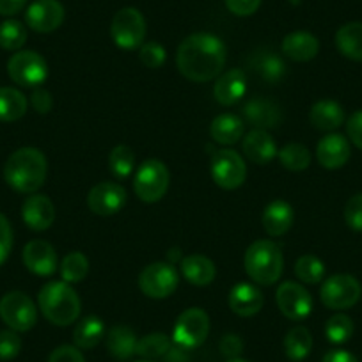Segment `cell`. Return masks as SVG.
Segmentation results:
<instances>
[{"label":"cell","mask_w":362,"mask_h":362,"mask_svg":"<svg viewBox=\"0 0 362 362\" xmlns=\"http://www.w3.org/2000/svg\"><path fill=\"white\" fill-rule=\"evenodd\" d=\"M170 346L173 344L167 334L153 332L137 341V355H141L144 361H155V358L165 357Z\"/></svg>","instance_id":"obj_37"},{"label":"cell","mask_w":362,"mask_h":362,"mask_svg":"<svg viewBox=\"0 0 362 362\" xmlns=\"http://www.w3.org/2000/svg\"><path fill=\"white\" fill-rule=\"evenodd\" d=\"M40 309L45 318L57 327H68L78 320L82 311L76 291L64 281H50L37 295Z\"/></svg>","instance_id":"obj_3"},{"label":"cell","mask_w":362,"mask_h":362,"mask_svg":"<svg viewBox=\"0 0 362 362\" xmlns=\"http://www.w3.org/2000/svg\"><path fill=\"white\" fill-rule=\"evenodd\" d=\"M110 36L123 50L142 47L146 37V20L142 13L135 8L119 9L110 23Z\"/></svg>","instance_id":"obj_7"},{"label":"cell","mask_w":362,"mask_h":362,"mask_svg":"<svg viewBox=\"0 0 362 362\" xmlns=\"http://www.w3.org/2000/svg\"><path fill=\"white\" fill-rule=\"evenodd\" d=\"M165 48L162 47L160 43L156 41H149V43H142L141 50H139V59H141L142 64L146 68H151L156 69L165 62Z\"/></svg>","instance_id":"obj_41"},{"label":"cell","mask_w":362,"mask_h":362,"mask_svg":"<svg viewBox=\"0 0 362 362\" xmlns=\"http://www.w3.org/2000/svg\"><path fill=\"white\" fill-rule=\"evenodd\" d=\"M250 69L267 83H277L286 75V62L270 50L254 52L249 59Z\"/></svg>","instance_id":"obj_25"},{"label":"cell","mask_w":362,"mask_h":362,"mask_svg":"<svg viewBox=\"0 0 362 362\" xmlns=\"http://www.w3.org/2000/svg\"><path fill=\"white\" fill-rule=\"evenodd\" d=\"M181 274L194 286H208L215 279V264L203 254H190L181 259Z\"/></svg>","instance_id":"obj_26"},{"label":"cell","mask_w":362,"mask_h":362,"mask_svg":"<svg viewBox=\"0 0 362 362\" xmlns=\"http://www.w3.org/2000/svg\"><path fill=\"white\" fill-rule=\"evenodd\" d=\"M105 336V325L98 316H86L76 323L73 330V341L80 350H90L95 348Z\"/></svg>","instance_id":"obj_31"},{"label":"cell","mask_w":362,"mask_h":362,"mask_svg":"<svg viewBox=\"0 0 362 362\" xmlns=\"http://www.w3.org/2000/svg\"><path fill=\"white\" fill-rule=\"evenodd\" d=\"M30 103H33L34 110L37 114H48L52 110V107H54V98H52V95L47 89H41L40 87V89H36L33 93Z\"/></svg>","instance_id":"obj_49"},{"label":"cell","mask_w":362,"mask_h":362,"mask_svg":"<svg viewBox=\"0 0 362 362\" xmlns=\"http://www.w3.org/2000/svg\"><path fill=\"white\" fill-rule=\"evenodd\" d=\"M224 64L226 45L214 34H192L177 47V71L190 82H210L222 71Z\"/></svg>","instance_id":"obj_1"},{"label":"cell","mask_w":362,"mask_h":362,"mask_svg":"<svg viewBox=\"0 0 362 362\" xmlns=\"http://www.w3.org/2000/svg\"><path fill=\"white\" fill-rule=\"evenodd\" d=\"M210 334V316L199 308H190L177 316L174 323V343L192 350L201 346Z\"/></svg>","instance_id":"obj_10"},{"label":"cell","mask_w":362,"mask_h":362,"mask_svg":"<svg viewBox=\"0 0 362 362\" xmlns=\"http://www.w3.org/2000/svg\"><path fill=\"white\" fill-rule=\"evenodd\" d=\"M229 362H247V361H242V358H231Z\"/></svg>","instance_id":"obj_53"},{"label":"cell","mask_w":362,"mask_h":362,"mask_svg":"<svg viewBox=\"0 0 362 362\" xmlns=\"http://www.w3.org/2000/svg\"><path fill=\"white\" fill-rule=\"evenodd\" d=\"M8 73L18 86L37 87L47 80L48 66L37 52L18 50L9 59Z\"/></svg>","instance_id":"obj_12"},{"label":"cell","mask_w":362,"mask_h":362,"mask_svg":"<svg viewBox=\"0 0 362 362\" xmlns=\"http://www.w3.org/2000/svg\"><path fill=\"white\" fill-rule=\"evenodd\" d=\"M22 350V339L15 330L0 332V361H13Z\"/></svg>","instance_id":"obj_42"},{"label":"cell","mask_w":362,"mask_h":362,"mask_svg":"<svg viewBox=\"0 0 362 362\" xmlns=\"http://www.w3.org/2000/svg\"><path fill=\"white\" fill-rule=\"evenodd\" d=\"M25 22L36 33H54L64 22V8L59 0H36L27 8Z\"/></svg>","instance_id":"obj_15"},{"label":"cell","mask_w":362,"mask_h":362,"mask_svg":"<svg viewBox=\"0 0 362 362\" xmlns=\"http://www.w3.org/2000/svg\"><path fill=\"white\" fill-rule=\"evenodd\" d=\"M320 41L308 30H297L283 40V54L295 62H308L318 55Z\"/></svg>","instance_id":"obj_24"},{"label":"cell","mask_w":362,"mask_h":362,"mask_svg":"<svg viewBox=\"0 0 362 362\" xmlns=\"http://www.w3.org/2000/svg\"><path fill=\"white\" fill-rule=\"evenodd\" d=\"M27 98L13 87H0V121L13 123L25 116Z\"/></svg>","instance_id":"obj_32"},{"label":"cell","mask_w":362,"mask_h":362,"mask_svg":"<svg viewBox=\"0 0 362 362\" xmlns=\"http://www.w3.org/2000/svg\"><path fill=\"white\" fill-rule=\"evenodd\" d=\"M322 362H358L354 354L346 350H330Z\"/></svg>","instance_id":"obj_51"},{"label":"cell","mask_w":362,"mask_h":362,"mask_svg":"<svg viewBox=\"0 0 362 362\" xmlns=\"http://www.w3.org/2000/svg\"><path fill=\"white\" fill-rule=\"evenodd\" d=\"M177 284H180L177 270L170 263H163V261L148 264L139 276V288L142 293L156 300L170 297L177 290Z\"/></svg>","instance_id":"obj_8"},{"label":"cell","mask_w":362,"mask_h":362,"mask_svg":"<svg viewBox=\"0 0 362 362\" xmlns=\"http://www.w3.org/2000/svg\"><path fill=\"white\" fill-rule=\"evenodd\" d=\"M47 173V158L36 148L16 149L4 165L6 183L22 194H36L43 187Z\"/></svg>","instance_id":"obj_2"},{"label":"cell","mask_w":362,"mask_h":362,"mask_svg":"<svg viewBox=\"0 0 362 362\" xmlns=\"http://www.w3.org/2000/svg\"><path fill=\"white\" fill-rule=\"evenodd\" d=\"M22 218L33 231H47L55 221V206L50 197L43 194H33L22 206Z\"/></svg>","instance_id":"obj_18"},{"label":"cell","mask_w":362,"mask_h":362,"mask_svg":"<svg viewBox=\"0 0 362 362\" xmlns=\"http://www.w3.org/2000/svg\"><path fill=\"white\" fill-rule=\"evenodd\" d=\"M277 144L267 130H252L243 139V153L257 165L270 163L277 156Z\"/></svg>","instance_id":"obj_23"},{"label":"cell","mask_w":362,"mask_h":362,"mask_svg":"<svg viewBox=\"0 0 362 362\" xmlns=\"http://www.w3.org/2000/svg\"><path fill=\"white\" fill-rule=\"evenodd\" d=\"M137 336L127 325H114L107 334V350L117 361H128L137 354Z\"/></svg>","instance_id":"obj_28"},{"label":"cell","mask_w":362,"mask_h":362,"mask_svg":"<svg viewBox=\"0 0 362 362\" xmlns=\"http://www.w3.org/2000/svg\"><path fill=\"white\" fill-rule=\"evenodd\" d=\"M346 134L351 144L362 149V110H357V112L351 114L350 119L346 121Z\"/></svg>","instance_id":"obj_47"},{"label":"cell","mask_w":362,"mask_h":362,"mask_svg":"<svg viewBox=\"0 0 362 362\" xmlns=\"http://www.w3.org/2000/svg\"><path fill=\"white\" fill-rule=\"evenodd\" d=\"M139 362H155V361H139Z\"/></svg>","instance_id":"obj_54"},{"label":"cell","mask_w":362,"mask_h":362,"mask_svg":"<svg viewBox=\"0 0 362 362\" xmlns=\"http://www.w3.org/2000/svg\"><path fill=\"white\" fill-rule=\"evenodd\" d=\"M23 264L36 276L48 277L57 270V254L52 243L45 240H33L23 249Z\"/></svg>","instance_id":"obj_16"},{"label":"cell","mask_w":362,"mask_h":362,"mask_svg":"<svg viewBox=\"0 0 362 362\" xmlns=\"http://www.w3.org/2000/svg\"><path fill=\"white\" fill-rule=\"evenodd\" d=\"M350 155V142L341 134L325 135L316 148V158H318L320 165L329 170H336L346 165Z\"/></svg>","instance_id":"obj_17"},{"label":"cell","mask_w":362,"mask_h":362,"mask_svg":"<svg viewBox=\"0 0 362 362\" xmlns=\"http://www.w3.org/2000/svg\"><path fill=\"white\" fill-rule=\"evenodd\" d=\"M124 204H127V190L114 181H102L93 187L87 196L89 210L102 217L116 215L117 211L123 210Z\"/></svg>","instance_id":"obj_14"},{"label":"cell","mask_w":362,"mask_h":362,"mask_svg":"<svg viewBox=\"0 0 362 362\" xmlns=\"http://www.w3.org/2000/svg\"><path fill=\"white\" fill-rule=\"evenodd\" d=\"M0 318L15 332H27L37 322V308L23 291H9L0 298Z\"/></svg>","instance_id":"obj_6"},{"label":"cell","mask_w":362,"mask_h":362,"mask_svg":"<svg viewBox=\"0 0 362 362\" xmlns=\"http://www.w3.org/2000/svg\"><path fill=\"white\" fill-rule=\"evenodd\" d=\"M261 222H263L264 231L270 236H283L284 233H288L291 229L295 222V211L293 206L290 203L283 199L272 201L263 211V217H261Z\"/></svg>","instance_id":"obj_22"},{"label":"cell","mask_w":362,"mask_h":362,"mask_svg":"<svg viewBox=\"0 0 362 362\" xmlns=\"http://www.w3.org/2000/svg\"><path fill=\"white\" fill-rule=\"evenodd\" d=\"M48 362H86L82 351L76 346H69V344H62V346L55 348L48 357Z\"/></svg>","instance_id":"obj_45"},{"label":"cell","mask_w":362,"mask_h":362,"mask_svg":"<svg viewBox=\"0 0 362 362\" xmlns=\"http://www.w3.org/2000/svg\"><path fill=\"white\" fill-rule=\"evenodd\" d=\"M243 114H245V119L256 130L268 132L272 128L279 127V123L283 121V112H281L279 105L264 98L249 100L245 109H243Z\"/></svg>","instance_id":"obj_21"},{"label":"cell","mask_w":362,"mask_h":362,"mask_svg":"<svg viewBox=\"0 0 362 362\" xmlns=\"http://www.w3.org/2000/svg\"><path fill=\"white\" fill-rule=\"evenodd\" d=\"M336 47L346 59L362 62V22H350L336 33Z\"/></svg>","instance_id":"obj_30"},{"label":"cell","mask_w":362,"mask_h":362,"mask_svg":"<svg viewBox=\"0 0 362 362\" xmlns=\"http://www.w3.org/2000/svg\"><path fill=\"white\" fill-rule=\"evenodd\" d=\"M243 121L235 114H221L210 124V135L217 144L233 146L242 139Z\"/></svg>","instance_id":"obj_29"},{"label":"cell","mask_w":362,"mask_h":362,"mask_svg":"<svg viewBox=\"0 0 362 362\" xmlns=\"http://www.w3.org/2000/svg\"><path fill=\"white\" fill-rule=\"evenodd\" d=\"M311 124L320 132H334L344 123V110L334 100H320L309 110Z\"/></svg>","instance_id":"obj_27"},{"label":"cell","mask_w":362,"mask_h":362,"mask_svg":"<svg viewBox=\"0 0 362 362\" xmlns=\"http://www.w3.org/2000/svg\"><path fill=\"white\" fill-rule=\"evenodd\" d=\"M226 8L236 16H250L259 9L263 0H224Z\"/></svg>","instance_id":"obj_46"},{"label":"cell","mask_w":362,"mask_h":362,"mask_svg":"<svg viewBox=\"0 0 362 362\" xmlns=\"http://www.w3.org/2000/svg\"><path fill=\"white\" fill-rule=\"evenodd\" d=\"M313 350V336L309 329L304 325H297L290 329V332L284 337V351L288 358L293 362H300L311 354Z\"/></svg>","instance_id":"obj_33"},{"label":"cell","mask_w":362,"mask_h":362,"mask_svg":"<svg viewBox=\"0 0 362 362\" xmlns=\"http://www.w3.org/2000/svg\"><path fill=\"white\" fill-rule=\"evenodd\" d=\"M135 167V153L128 146L121 144L110 151L109 155V169L117 180H124L132 174Z\"/></svg>","instance_id":"obj_39"},{"label":"cell","mask_w":362,"mask_h":362,"mask_svg":"<svg viewBox=\"0 0 362 362\" xmlns=\"http://www.w3.org/2000/svg\"><path fill=\"white\" fill-rule=\"evenodd\" d=\"M27 41V29L18 20H6L0 23V48L18 52Z\"/></svg>","instance_id":"obj_38"},{"label":"cell","mask_w":362,"mask_h":362,"mask_svg":"<svg viewBox=\"0 0 362 362\" xmlns=\"http://www.w3.org/2000/svg\"><path fill=\"white\" fill-rule=\"evenodd\" d=\"M264 297L257 286L250 283H238L229 291V308L242 318H250L263 309Z\"/></svg>","instance_id":"obj_19"},{"label":"cell","mask_w":362,"mask_h":362,"mask_svg":"<svg viewBox=\"0 0 362 362\" xmlns=\"http://www.w3.org/2000/svg\"><path fill=\"white\" fill-rule=\"evenodd\" d=\"M295 276L305 284H318L325 277V263L313 254H304L295 263Z\"/></svg>","instance_id":"obj_35"},{"label":"cell","mask_w":362,"mask_h":362,"mask_svg":"<svg viewBox=\"0 0 362 362\" xmlns=\"http://www.w3.org/2000/svg\"><path fill=\"white\" fill-rule=\"evenodd\" d=\"M13 249V229L8 218L0 214V264L6 263Z\"/></svg>","instance_id":"obj_44"},{"label":"cell","mask_w":362,"mask_h":362,"mask_svg":"<svg viewBox=\"0 0 362 362\" xmlns=\"http://www.w3.org/2000/svg\"><path fill=\"white\" fill-rule=\"evenodd\" d=\"M245 272L254 283L272 286L281 279L284 270V257L281 247L272 240H256L245 252Z\"/></svg>","instance_id":"obj_4"},{"label":"cell","mask_w":362,"mask_h":362,"mask_svg":"<svg viewBox=\"0 0 362 362\" xmlns=\"http://www.w3.org/2000/svg\"><path fill=\"white\" fill-rule=\"evenodd\" d=\"M27 0H0V15L13 16L25 8Z\"/></svg>","instance_id":"obj_50"},{"label":"cell","mask_w":362,"mask_h":362,"mask_svg":"<svg viewBox=\"0 0 362 362\" xmlns=\"http://www.w3.org/2000/svg\"><path fill=\"white\" fill-rule=\"evenodd\" d=\"M221 351L229 358H238L243 351V341L236 334H226L221 341Z\"/></svg>","instance_id":"obj_48"},{"label":"cell","mask_w":362,"mask_h":362,"mask_svg":"<svg viewBox=\"0 0 362 362\" xmlns=\"http://www.w3.org/2000/svg\"><path fill=\"white\" fill-rule=\"evenodd\" d=\"M170 174L163 162L149 158L141 163L134 180V190L137 197L144 203H156L169 190Z\"/></svg>","instance_id":"obj_5"},{"label":"cell","mask_w":362,"mask_h":362,"mask_svg":"<svg viewBox=\"0 0 362 362\" xmlns=\"http://www.w3.org/2000/svg\"><path fill=\"white\" fill-rule=\"evenodd\" d=\"M344 221L354 231H362V192L348 199L344 206Z\"/></svg>","instance_id":"obj_43"},{"label":"cell","mask_w":362,"mask_h":362,"mask_svg":"<svg viewBox=\"0 0 362 362\" xmlns=\"http://www.w3.org/2000/svg\"><path fill=\"white\" fill-rule=\"evenodd\" d=\"M210 173L221 189L235 190L243 185L247 177V167L242 156L233 149H218L210 162Z\"/></svg>","instance_id":"obj_11"},{"label":"cell","mask_w":362,"mask_h":362,"mask_svg":"<svg viewBox=\"0 0 362 362\" xmlns=\"http://www.w3.org/2000/svg\"><path fill=\"white\" fill-rule=\"evenodd\" d=\"M247 93V76L242 69L235 68L218 76L214 87V96L221 105L231 107L238 103Z\"/></svg>","instance_id":"obj_20"},{"label":"cell","mask_w":362,"mask_h":362,"mask_svg":"<svg viewBox=\"0 0 362 362\" xmlns=\"http://www.w3.org/2000/svg\"><path fill=\"white\" fill-rule=\"evenodd\" d=\"M187 351H189L187 348L174 343V346H170L169 351L165 354V362H189V354Z\"/></svg>","instance_id":"obj_52"},{"label":"cell","mask_w":362,"mask_h":362,"mask_svg":"<svg viewBox=\"0 0 362 362\" xmlns=\"http://www.w3.org/2000/svg\"><path fill=\"white\" fill-rule=\"evenodd\" d=\"M276 302L281 313L293 322H302L313 311V298L309 291L293 281H286L277 288Z\"/></svg>","instance_id":"obj_13"},{"label":"cell","mask_w":362,"mask_h":362,"mask_svg":"<svg viewBox=\"0 0 362 362\" xmlns=\"http://www.w3.org/2000/svg\"><path fill=\"white\" fill-rule=\"evenodd\" d=\"M354 322H351L350 316L343 315V313H337L332 318H329L325 325V336L330 343L334 344H343L354 336Z\"/></svg>","instance_id":"obj_40"},{"label":"cell","mask_w":362,"mask_h":362,"mask_svg":"<svg viewBox=\"0 0 362 362\" xmlns=\"http://www.w3.org/2000/svg\"><path fill=\"white\" fill-rule=\"evenodd\" d=\"M87 272H89V261L82 252L75 250L69 252L68 256L62 257L61 263V277L64 283L76 284L86 279Z\"/></svg>","instance_id":"obj_36"},{"label":"cell","mask_w":362,"mask_h":362,"mask_svg":"<svg viewBox=\"0 0 362 362\" xmlns=\"http://www.w3.org/2000/svg\"><path fill=\"white\" fill-rule=\"evenodd\" d=\"M277 156L284 169L291 170V173H302L311 165V151L298 142H291V144L281 148V151H277Z\"/></svg>","instance_id":"obj_34"},{"label":"cell","mask_w":362,"mask_h":362,"mask_svg":"<svg viewBox=\"0 0 362 362\" xmlns=\"http://www.w3.org/2000/svg\"><path fill=\"white\" fill-rule=\"evenodd\" d=\"M362 286L354 276L348 274H337V276L329 277L323 281L322 290H320V298L323 305L334 311H343L350 309L361 300Z\"/></svg>","instance_id":"obj_9"}]
</instances>
